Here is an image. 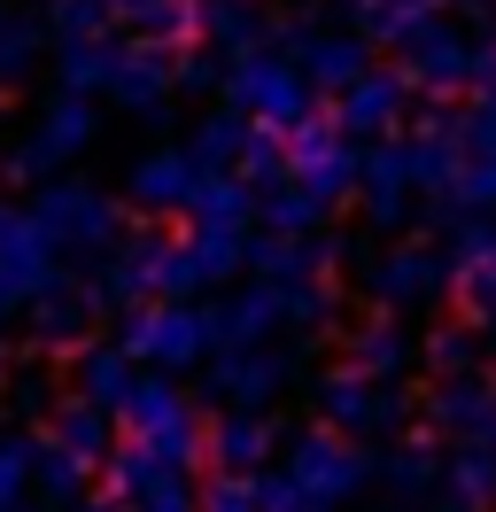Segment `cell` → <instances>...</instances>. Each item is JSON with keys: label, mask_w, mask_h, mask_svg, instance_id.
I'll return each mask as SVG.
<instances>
[{"label": "cell", "mask_w": 496, "mask_h": 512, "mask_svg": "<svg viewBox=\"0 0 496 512\" xmlns=\"http://www.w3.org/2000/svg\"><path fill=\"white\" fill-rule=\"evenodd\" d=\"M272 450H279V435H272V419H264V412H225L210 427V466H217V474H264Z\"/></svg>", "instance_id": "obj_15"}, {"label": "cell", "mask_w": 496, "mask_h": 512, "mask_svg": "<svg viewBox=\"0 0 496 512\" xmlns=\"http://www.w3.org/2000/svg\"><path fill=\"white\" fill-rule=\"evenodd\" d=\"M124 435L132 443H148L163 466H194V458H210V427H202V412L186 404L179 388L163 381V373H140V388H132V404H124Z\"/></svg>", "instance_id": "obj_2"}, {"label": "cell", "mask_w": 496, "mask_h": 512, "mask_svg": "<svg viewBox=\"0 0 496 512\" xmlns=\"http://www.w3.org/2000/svg\"><path fill=\"white\" fill-rule=\"evenodd\" d=\"M109 419H117V412H101V404H86V396H70V404L55 412V427H47V443H62L70 458H86V466H109V450H117Z\"/></svg>", "instance_id": "obj_21"}, {"label": "cell", "mask_w": 496, "mask_h": 512, "mask_svg": "<svg viewBox=\"0 0 496 512\" xmlns=\"http://www.w3.org/2000/svg\"><path fill=\"white\" fill-rule=\"evenodd\" d=\"M318 412L357 435V427H396V419H403V396H396L388 381H365L357 365H341V373H326V381H318Z\"/></svg>", "instance_id": "obj_13"}, {"label": "cell", "mask_w": 496, "mask_h": 512, "mask_svg": "<svg viewBox=\"0 0 496 512\" xmlns=\"http://www.w3.org/2000/svg\"><path fill=\"white\" fill-rule=\"evenodd\" d=\"M496 497V450H450L442 458V505L450 512H481Z\"/></svg>", "instance_id": "obj_22"}, {"label": "cell", "mask_w": 496, "mask_h": 512, "mask_svg": "<svg viewBox=\"0 0 496 512\" xmlns=\"http://www.w3.org/2000/svg\"><path fill=\"white\" fill-rule=\"evenodd\" d=\"M31 47H39V24H31L24 8L0 0V78H16V70L31 63Z\"/></svg>", "instance_id": "obj_31"}, {"label": "cell", "mask_w": 496, "mask_h": 512, "mask_svg": "<svg viewBox=\"0 0 496 512\" xmlns=\"http://www.w3.org/2000/svg\"><path fill=\"white\" fill-rule=\"evenodd\" d=\"M86 140H93V109H86V94H62L55 109L39 117V132H31L24 148L8 156V171H16V179H47V171H62V163L86 148Z\"/></svg>", "instance_id": "obj_10"}, {"label": "cell", "mask_w": 496, "mask_h": 512, "mask_svg": "<svg viewBox=\"0 0 496 512\" xmlns=\"http://www.w3.org/2000/svg\"><path fill=\"white\" fill-rule=\"evenodd\" d=\"M132 388H140V373H132V357H124V350H78V396H86V404L124 412Z\"/></svg>", "instance_id": "obj_23"}, {"label": "cell", "mask_w": 496, "mask_h": 512, "mask_svg": "<svg viewBox=\"0 0 496 512\" xmlns=\"http://www.w3.org/2000/svg\"><path fill=\"white\" fill-rule=\"evenodd\" d=\"M341 365H357L365 381H396L403 365H411V334H403V319L396 311H372L357 334H349V357Z\"/></svg>", "instance_id": "obj_19"}, {"label": "cell", "mask_w": 496, "mask_h": 512, "mask_svg": "<svg viewBox=\"0 0 496 512\" xmlns=\"http://www.w3.org/2000/svg\"><path fill=\"white\" fill-rule=\"evenodd\" d=\"M8 311H16V303H8V295H0V342H8Z\"/></svg>", "instance_id": "obj_35"}, {"label": "cell", "mask_w": 496, "mask_h": 512, "mask_svg": "<svg viewBox=\"0 0 496 512\" xmlns=\"http://www.w3.org/2000/svg\"><path fill=\"white\" fill-rule=\"evenodd\" d=\"M31 218L47 225V233H55L62 249H117V210H109V202H101L93 187H78V179L47 187Z\"/></svg>", "instance_id": "obj_8"}, {"label": "cell", "mask_w": 496, "mask_h": 512, "mask_svg": "<svg viewBox=\"0 0 496 512\" xmlns=\"http://www.w3.org/2000/svg\"><path fill=\"white\" fill-rule=\"evenodd\" d=\"M287 179L303 194H318L326 210H334L341 194L365 179V163L349 156V140H341V125H318V117H303V125L287 132Z\"/></svg>", "instance_id": "obj_5"}, {"label": "cell", "mask_w": 496, "mask_h": 512, "mask_svg": "<svg viewBox=\"0 0 496 512\" xmlns=\"http://www.w3.org/2000/svg\"><path fill=\"white\" fill-rule=\"evenodd\" d=\"M132 512H202V497L186 489V474H171V481H163V489H155V497H140V505H132Z\"/></svg>", "instance_id": "obj_33"}, {"label": "cell", "mask_w": 496, "mask_h": 512, "mask_svg": "<svg viewBox=\"0 0 496 512\" xmlns=\"http://www.w3.org/2000/svg\"><path fill=\"white\" fill-rule=\"evenodd\" d=\"M427 365L442 381H450V373H473V365H481V334H473V326H442L427 342Z\"/></svg>", "instance_id": "obj_30"}, {"label": "cell", "mask_w": 496, "mask_h": 512, "mask_svg": "<svg viewBox=\"0 0 496 512\" xmlns=\"http://www.w3.org/2000/svg\"><path fill=\"white\" fill-rule=\"evenodd\" d=\"M117 350L132 357V365H155V373H186V365L217 357V334H210V311H202V303H132Z\"/></svg>", "instance_id": "obj_1"}, {"label": "cell", "mask_w": 496, "mask_h": 512, "mask_svg": "<svg viewBox=\"0 0 496 512\" xmlns=\"http://www.w3.org/2000/svg\"><path fill=\"white\" fill-rule=\"evenodd\" d=\"M70 512H124V505H109V497H78Z\"/></svg>", "instance_id": "obj_34"}, {"label": "cell", "mask_w": 496, "mask_h": 512, "mask_svg": "<svg viewBox=\"0 0 496 512\" xmlns=\"http://www.w3.org/2000/svg\"><path fill=\"white\" fill-rule=\"evenodd\" d=\"M194 187H202L194 148H179V156H140V163H132V202H140V210H186V202H194Z\"/></svg>", "instance_id": "obj_18"}, {"label": "cell", "mask_w": 496, "mask_h": 512, "mask_svg": "<svg viewBox=\"0 0 496 512\" xmlns=\"http://www.w3.org/2000/svg\"><path fill=\"white\" fill-rule=\"evenodd\" d=\"M287 474L303 481L318 505L334 512V505H349L357 489H365V450L349 443V427H334V419H318V427H303L295 443H287Z\"/></svg>", "instance_id": "obj_4"}, {"label": "cell", "mask_w": 496, "mask_h": 512, "mask_svg": "<svg viewBox=\"0 0 496 512\" xmlns=\"http://www.w3.org/2000/svg\"><path fill=\"white\" fill-rule=\"evenodd\" d=\"M279 326H295V303H287V288H279V280H256V288L225 295V303L210 311L217 350H256V342H272Z\"/></svg>", "instance_id": "obj_9"}, {"label": "cell", "mask_w": 496, "mask_h": 512, "mask_svg": "<svg viewBox=\"0 0 496 512\" xmlns=\"http://www.w3.org/2000/svg\"><path fill=\"white\" fill-rule=\"evenodd\" d=\"M186 218L194 225H217V233H241L256 218V187H248L241 171H202V187L186 202Z\"/></svg>", "instance_id": "obj_20"}, {"label": "cell", "mask_w": 496, "mask_h": 512, "mask_svg": "<svg viewBox=\"0 0 496 512\" xmlns=\"http://www.w3.org/2000/svg\"><path fill=\"white\" fill-rule=\"evenodd\" d=\"M86 311H93V295H47V303H31V342L39 350H70L78 334H86Z\"/></svg>", "instance_id": "obj_25"}, {"label": "cell", "mask_w": 496, "mask_h": 512, "mask_svg": "<svg viewBox=\"0 0 496 512\" xmlns=\"http://www.w3.org/2000/svg\"><path fill=\"white\" fill-rule=\"evenodd\" d=\"M256 512H326V505H318L287 466H264V474H256Z\"/></svg>", "instance_id": "obj_29"}, {"label": "cell", "mask_w": 496, "mask_h": 512, "mask_svg": "<svg viewBox=\"0 0 496 512\" xmlns=\"http://www.w3.org/2000/svg\"><path fill=\"white\" fill-rule=\"evenodd\" d=\"M8 218H16V210H8V202H0V233H8Z\"/></svg>", "instance_id": "obj_36"}, {"label": "cell", "mask_w": 496, "mask_h": 512, "mask_svg": "<svg viewBox=\"0 0 496 512\" xmlns=\"http://www.w3.org/2000/svg\"><path fill=\"white\" fill-rule=\"evenodd\" d=\"M225 94H233L241 117H256V125H272V132H295L310 117V78L295 63L264 55V47H248L241 63L225 70Z\"/></svg>", "instance_id": "obj_3"}, {"label": "cell", "mask_w": 496, "mask_h": 512, "mask_svg": "<svg viewBox=\"0 0 496 512\" xmlns=\"http://www.w3.org/2000/svg\"><path fill=\"white\" fill-rule=\"evenodd\" d=\"M194 8H202V39H225V47L264 32V8L256 0H194Z\"/></svg>", "instance_id": "obj_26"}, {"label": "cell", "mask_w": 496, "mask_h": 512, "mask_svg": "<svg viewBox=\"0 0 496 512\" xmlns=\"http://www.w3.org/2000/svg\"><path fill=\"white\" fill-rule=\"evenodd\" d=\"M93 481V466L86 458H70L62 443H39V489L47 497H62V505H78V489Z\"/></svg>", "instance_id": "obj_28"}, {"label": "cell", "mask_w": 496, "mask_h": 512, "mask_svg": "<svg viewBox=\"0 0 496 512\" xmlns=\"http://www.w3.org/2000/svg\"><path fill=\"white\" fill-rule=\"evenodd\" d=\"M442 280H450V264H442L434 249H396V256L372 264V295H380V311H396V303L411 311V303H427Z\"/></svg>", "instance_id": "obj_17"}, {"label": "cell", "mask_w": 496, "mask_h": 512, "mask_svg": "<svg viewBox=\"0 0 496 512\" xmlns=\"http://www.w3.org/2000/svg\"><path fill=\"white\" fill-rule=\"evenodd\" d=\"M403 94H411V70H365V78L341 94L334 125L341 132H388L403 117Z\"/></svg>", "instance_id": "obj_16"}, {"label": "cell", "mask_w": 496, "mask_h": 512, "mask_svg": "<svg viewBox=\"0 0 496 512\" xmlns=\"http://www.w3.org/2000/svg\"><path fill=\"white\" fill-rule=\"evenodd\" d=\"M279 388H287V365H279V350H217V373H210V396L225 404V412H264V404H279Z\"/></svg>", "instance_id": "obj_11"}, {"label": "cell", "mask_w": 496, "mask_h": 512, "mask_svg": "<svg viewBox=\"0 0 496 512\" xmlns=\"http://www.w3.org/2000/svg\"><path fill=\"white\" fill-rule=\"evenodd\" d=\"M101 94L124 101V109H155V101L171 94V55L148 47V39H117V47H109V86H101Z\"/></svg>", "instance_id": "obj_14"}, {"label": "cell", "mask_w": 496, "mask_h": 512, "mask_svg": "<svg viewBox=\"0 0 496 512\" xmlns=\"http://www.w3.org/2000/svg\"><path fill=\"white\" fill-rule=\"evenodd\" d=\"M303 78L318 86V94H349V86L365 78V47H357V39H310Z\"/></svg>", "instance_id": "obj_24"}, {"label": "cell", "mask_w": 496, "mask_h": 512, "mask_svg": "<svg viewBox=\"0 0 496 512\" xmlns=\"http://www.w3.org/2000/svg\"><path fill=\"white\" fill-rule=\"evenodd\" d=\"M403 8H442V0H403Z\"/></svg>", "instance_id": "obj_37"}, {"label": "cell", "mask_w": 496, "mask_h": 512, "mask_svg": "<svg viewBox=\"0 0 496 512\" xmlns=\"http://www.w3.org/2000/svg\"><path fill=\"white\" fill-rule=\"evenodd\" d=\"M427 419H434V435H450L465 450H496V388L481 373H450L427 396Z\"/></svg>", "instance_id": "obj_7"}, {"label": "cell", "mask_w": 496, "mask_h": 512, "mask_svg": "<svg viewBox=\"0 0 496 512\" xmlns=\"http://www.w3.org/2000/svg\"><path fill=\"white\" fill-rule=\"evenodd\" d=\"M380 481H388L396 497H427L434 481H442V466H434V450L403 443V450H388V458H380Z\"/></svg>", "instance_id": "obj_27"}, {"label": "cell", "mask_w": 496, "mask_h": 512, "mask_svg": "<svg viewBox=\"0 0 496 512\" xmlns=\"http://www.w3.org/2000/svg\"><path fill=\"white\" fill-rule=\"evenodd\" d=\"M62 288V241L39 218H8L0 233V295L8 303H47Z\"/></svg>", "instance_id": "obj_6"}, {"label": "cell", "mask_w": 496, "mask_h": 512, "mask_svg": "<svg viewBox=\"0 0 496 512\" xmlns=\"http://www.w3.org/2000/svg\"><path fill=\"white\" fill-rule=\"evenodd\" d=\"M458 148H465V156H481V163H496V94H481V109L458 125Z\"/></svg>", "instance_id": "obj_32"}, {"label": "cell", "mask_w": 496, "mask_h": 512, "mask_svg": "<svg viewBox=\"0 0 496 512\" xmlns=\"http://www.w3.org/2000/svg\"><path fill=\"white\" fill-rule=\"evenodd\" d=\"M450 288H458L473 334H496V233L489 225H465L450 241Z\"/></svg>", "instance_id": "obj_12"}]
</instances>
